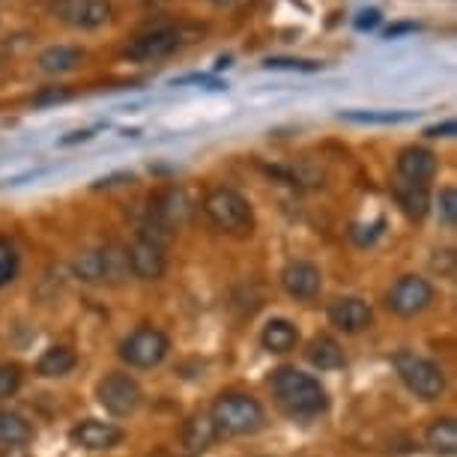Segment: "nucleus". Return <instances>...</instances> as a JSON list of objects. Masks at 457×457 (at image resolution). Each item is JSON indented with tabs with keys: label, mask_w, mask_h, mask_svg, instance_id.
I'll return each mask as SVG.
<instances>
[{
	"label": "nucleus",
	"mask_w": 457,
	"mask_h": 457,
	"mask_svg": "<svg viewBox=\"0 0 457 457\" xmlns=\"http://www.w3.org/2000/svg\"><path fill=\"white\" fill-rule=\"evenodd\" d=\"M275 398L290 416H320L326 410V389L320 379L296 368H281L272 377Z\"/></svg>",
	"instance_id": "1"
},
{
	"label": "nucleus",
	"mask_w": 457,
	"mask_h": 457,
	"mask_svg": "<svg viewBox=\"0 0 457 457\" xmlns=\"http://www.w3.org/2000/svg\"><path fill=\"white\" fill-rule=\"evenodd\" d=\"M204 212L212 221V228H219L228 237L245 239L254 234V210L237 188H212L204 197Z\"/></svg>",
	"instance_id": "2"
},
{
	"label": "nucleus",
	"mask_w": 457,
	"mask_h": 457,
	"mask_svg": "<svg viewBox=\"0 0 457 457\" xmlns=\"http://www.w3.org/2000/svg\"><path fill=\"white\" fill-rule=\"evenodd\" d=\"M210 419L219 434H230V436L257 434L266 425V412L261 403L252 395H237V392L219 395L212 403Z\"/></svg>",
	"instance_id": "3"
},
{
	"label": "nucleus",
	"mask_w": 457,
	"mask_h": 457,
	"mask_svg": "<svg viewBox=\"0 0 457 457\" xmlns=\"http://www.w3.org/2000/svg\"><path fill=\"white\" fill-rule=\"evenodd\" d=\"M395 370H398L401 383L421 401H436L445 392V374L434 359L419 356V353L401 350L395 353Z\"/></svg>",
	"instance_id": "4"
},
{
	"label": "nucleus",
	"mask_w": 457,
	"mask_h": 457,
	"mask_svg": "<svg viewBox=\"0 0 457 457\" xmlns=\"http://www.w3.org/2000/svg\"><path fill=\"white\" fill-rule=\"evenodd\" d=\"M179 48H183L179 28H150L129 42L123 48V57L132 60V63H156V60H165Z\"/></svg>",
	"instance_id": "5"
},
{
	"label": "nucleus",
	"mask_w": 457,
	"mask_h": 457,
	"mask_svg": "<svg viewBox=\"0 0 457 457\" xmlns=\"http://www.w3.org/2000/svg\"><path fill=\"white\" fill-rule=\"evenodd\" d=\"M168 350H170L168 335L153 329V326H141V329H135L120 344V356L132 368H156L168 356Z\"/></svg>",
	"instance_id": "6"
},
{
	"label": "nucleus",
	"mask_w": 457,
	"mask_h": 457,
	"mask_svg": "<svg viewBox=\"0 0 457 457\" xmlns=\"http://www.w3.org/2000/svg\"><path fill=\"white\" fill-rule=\"evenodd\" d=\"M51 12L75 30H99L111 21L114 6L111 0H51Z\"/></svg>",
	"instance_id": "7"
},
{
	"label": "nucleus",
	"mask_w": 457,
	"mask_h": 457,
	"mask_svg": "<svg viewBox=\"0 0 457 457\" xmlns=\"http://www.w3.org/2000/svg\"><path fill=\"white\" fill-rule=\"evenodd\" d=\"M96 398L111 416H132V412L141 407L144 395H141V386L129 374H108L99 379Z\"/></svg>",
	"instance_id": "8"
},
{
	"label": "nucleus",
	"mask_w": 457,
	"mask_h": 457,
	"mask_svg": "<svg viewBox=\"0 0 457 457\" xmlns=\"http://www.w3.org/2000/svg\"><path fill=\"white\" fill-rule=\"evenodd\" d=\"M434 302V284L428 278H419V275H403V278L395 281V287L386 296V305L389 312L398 317H416Z\"/></svg>",
	"instance_id": "9"
},
{
	"label": "nucleus",
	"mask_w": 457,
	"mask_h": 457,
	"mask_svg": "<svg viewBox=\"0 0 457 457\" xmlns=\"http://www.w3.org/2000/svg\"><path fill=\"white\" fill-rule=\"evenodd\" d=\"M75 275L87 284H99V281H120V275H126L129 261L126 254H120L117 248H102V252H84L75 257L72 263Z\"/></svg>",
	"instance_id": "10"
},
{
	"label": "nucleus",
	"mask_w": 457,
	"mask_h": 457,
	"mask_svg": "<svg viewBox=\"0 0 457 457\" xmlns=\"http://www.w3.org/2000/svg\"><path fill=\"white\" fill-rule=\"evenodd\" d=\"M192 212H195L192 197H188L183 188H177V186L159 192L156 197H153V204H150V221H156L159 228L170 230V234L183 228V224L192 219Z\"/></svg>",
	"instance_id": "11"
},
{
	"label": "nucleus",
	"mask_w": 457,
	"mask_h": 457,
	"mask_svg": "<svg viewBox=\"0 0 457 457\" xmlns=\"http://www.w3.org/2000/svg\"><path fill=\"white\" fill-rule=\"evenodd\" d=\"M126 261H129V270L135 272V278H141V281H159L168 270L165 248L146 237L135 239L132 248L126 252Z\"/></svg>",
	"instance_id": "12"
},
{
	"label": "nucleus",
	"mask_w": 457,
	"mask_h": 457,
	"mask_svg": "<svg viewBox=\"0 0 457 457\" xmlns=\"http://www.w3.org/2000/svg\"><path fill=\"white\" fill-rule=\"evenodd\" d=\"M281 284L293 299H317V293H320V287H323V275L314 263L293 261V263L284 266Z\"/></svg>",
	"instance_id": "13"
},
{
	"label": "nucleus",
	"mask_w": 457,
	"mask_h": 457,
	"mask_svg": "<svg viewBox=\"0 0 457 457\" xmlns=\"http://www.w3.org/2000/svg\"><path fill=\"white\" fill-rule=\"evenodd\" d=\"M370 317H374V312H370L368 302H361L356 296H344V299H335L329 305V320L335 329L347 332V335H356L361 329H368L370 326Z\"/></svg>",
	"instance_id": "14"
},
{
	"label": "nucleus",
	"mask_w": 457,
	"mask_h": 457,
	"mask_svg": "<svg viewBox=\"0 0 457 457\" xmlns=\"http://www.w3.org/2000/svg\"><path fill=\"white\" fill-rule=\"evenodd\" d=\"M436 156L425 146H403L398 153V174L403 183H416L425 186L428 179L436 177Z\"/></svg>",
	"instance_id": "15"
},
{
	"label": "nucleus",
	"mask_w": 457,
	"mask_h": 457,
	"mask_svg": "<svg viewBox=\"0 0 457 457\" xmlns=\"http://www.w3.org/2000/svg\"><path fill=\"white\" fill-rule=\"evenodd\" d=\"M72 443L81 448H90V452H102V448H114L123 443V430L117 425H111V421L87 419L72 428Z\"/></svg>",
	"instance_id": "16"
},
{
	"label": "nucleus",
	"mask_w": 457,
	"mask_h": 457,
	"mask_svg": "<svg viewBox=\"0 0 457 457\" xmlns=\"http://www.w3.org/2000/svg\"><path fill=\"white\" fill-rule=\"evenodd\" d=\"M84 51L79 46H51L39 54V69L48 75H66L75 72L84 63Z\"/></svg>",
	"instance_id": "17"
},
{
	"label": "nucleus",
	"mask_w": 457,
	"mask_h": 457,
	"mask_svg": "<svg viewBox=\"0 0 457 457\" xmlns=\"http://www.w3.org/2000/svg\"><path fill=\"white\" fill-rule=\"evenodd\" d=\"M215 436H219V430H215L212 419L204 416V412H197V416H192L183 425V448L188 454L206 452V448L215 443Z\"/></svg>",
	"instance_id": "18"
},
{
	"label": "nucleus",
	"mask_w": 457,
	"mask_h": 457,
	"mask_svg": "<svg viewBox=\"0 0 457 457\" xmlns=\"http://www.w3.org/2000/svg\"><path fill=\"white\" fill-rule=\"evenodd\" d=\"M261 344L270 353H290L299 344V329L290 320H284V317H275V320L263 326Z\"/></svg>",
	"instance_id": "19"
},
{
	"label": "nucleus",
	"mask_w": 457,
	"mask_h": 457,
	"mask_svg": "<svg viewBox=\"0 0 457 457\" xmlns=\"http://www.w3.org/2000/svg\"><path fill=\"white\" fill-rule=\"evenodd\" d=\"M395 201L403 210V215L412 221H421L430 212V195L428 186H416V183H401L395 186Z\"/></svg>",
	"instance_id": "20"
},
{
	"label": "nucleus",
	"mask_w": 457,
	"mask_h": 457,
	"mask_svg": "<svg viewBox=\"0 0 457 457\" xmlns=\"http://www.w3.org/2000/svg\"><path fill=\"white\" fill-rule=\"evenodd\" d=\"M305 356H308V361H312L314 368H320V370H335V368L344 365L341 344L335 338H329V335H317V338L308 344Z\"/></svg>",
	"instance_id": "21"
},
{
	"label": "nucleus",
	"mask_w": 457,
	"mask_h": 457,
	"mask_svg": "<svg viewBox=\"0 0 457 457\" xmlns=\"http://www.w3.org/2000/svg\"><path fill=\"white\" fill-rule=\"evenodd\" d=\"M33 439V428L24 421L19 412L0 410V445L4 448H19Z\"/></svg>",
	"instance_id": "22"
},
{
	"label": "nucleus",
	"mask_w": 457,
	"mask_h": 457,
	"mask_svg": "<svg viewBox=\"0 0 457 457\" xmlns=\"http://www.w3.org/2000/svg\"><path fill=\"white\" fill-rule=\"evenodd\" d=\"M425 443H428L430 452L452 457L457 452V425H454V419H436L434 425L428 428Z\"/></svg>",
	"instance_id": "23"
},
{
	"label": "nucleus",
	"mask_w": 457,
	"mask_h": 457,
	"mask_svg": "<svg viewBox=\"0 0 457 457\" xmlns=\"http://www.w3.org/2000/svg\"><path fill=\"white\" fill-rule=\"evenodd\" d=\"M75 365H79V356L69 347H51L42 353L37 370L42 377H66Z\"/></svg>",
	"instance_id": "24"
},
{
	"label": "nucleus",
	"mask_w": 457,
	"mask_h": 457,
	"mask_svg": "<svg viewBox=\"0 0 457 457\" xmlns=\"http://www.w3.org/2000/svg\"><path fill=\"white\" fill-rule=\"evenodd\" d=\"M344 120L350 123H379V126H392V123H407L416 117V111H341Z\"/></svg>",
	"instance_id": "25"
},
{
	"label": "nucleus",
	"mask_w": 457,
	"mask_h": 457,
	"mask_svg": "<svg viewBox=\"0 0 457 457\" xmlns=\"http://www.w3.org/2000/svg\"><path fill=\"white\" fill-rule=\"evenodd\" d=\"M263 69H275V72H320V63L299 57H266Z\"/></svg>",
	"instance_id": "26"
},
{
	"label": "nucleus",
	"mask_w": 457,
	"mask_h": 457,
	"mask_svg": "<svg viewBox=\"0 0 457 457\" xmlns=\"http://www.w3.org/2000/svg\"><path fill=\"white\" fill-rule=\"evenodd\" d=\"M15 272H19V254L6 239H0V287H6L15 278Z\"/></svg>",
	"instance_id": "27"
},
{
	"label": "nucleus",
	"mask_w": 457,
	"mask_h": 457,
	"mask_svg": "<svg viewBox=\"0 0 457 457\" xmlns=\"http://www.w3.org/2000/svg\"><path fill=\"white\" fill-rule=\"evenodd\" d=\"M436 206H439V221H443L445 228H454L457 224V192H454V186H445L443 192H439Z\"/></svg>",
	"instance_id": "28"
},
{
	"label": "nucleus",
	"mask_w": 457,
	"mask_h": 457,
	"mask_svg": "<svg viewBox=\"0 0 457 457\" xmlns=\"http://www.w3.org/2000/svg\"><path fill=\"white\" fill-rule=\"evenodd\" d=\"M21 389V368L19 365H0V401L12 398Z\"/></svg>",
	"instance_id": "29"
},
{
	"label": "nucleus",
	"mask_w": 457,
	"mask_h": 457,
	"mask_svg": "<svg viewBox=\"0 0 457 457\" xmlns=\"http://www.w3.org/2000/svg\"><path fill=\"white\" fill-rule=\"evenodd\" d=\"M174 87H186V84H201L206 90H228V81L215 79L210 72H188V75H179V79L170 81Z\"/></svg>",
	"instance_id": "30"
},
{
	"label": "nucleus",
	"mask_w": 457,
	"mask_h": 457,
	"mask_svg": "<svg viewBox=\"0 0 457 457\" xmlns=\"http://www.w3.org/2000/svg\"><path fill=\"white\" fill-rule=\"evenodd\" d=\"M69 96H72V90L69 87H42L37 96H33V102H37V105H54V102H66Z\"/></svg>",
	"instance_id": "31"
},
{
	"label": "nucleus",
	"mask_w": 457,
	"mask_h": 457,
	"mask_svg": "<svg viewBox=\"0 0 457 457\" xmlns=\"http://www.w3.org/2000/svg\"><path fill=\"white\" fill-rule=\"evenodd\" d=\"M379 21H383V15H379V10H361L353 24H356V30L365 33V30H374Z\"/></svg>",
	"instance_id": "32"
},
{
	"label": "nucleus",
	"mask_w": 457,
	"mask_h": 457,
	"mask_svg": "<svg viewBox=\"0 0 457 457\" xmlns=\"http://www.w3.org/2000/svg\"><path fill=\"white\" fill-rule=\"evenodd\" d=\"M454 132H457L454 120H443V123H434V126H428V129H425V135H428V137H452Z\"/></svg>",
	"instance_id": "33"
},
{
	"label": "nucleus",
	"mask_w": 457,
	"mask_h": 457,
	"mask_svg": "<svg viewBox=\"0 0 457 457\" xmlns=\"http://www.w3.org/2000/svg\"><path fill=\"white\" fill-rule=\"evenodd\" d=\"M416 30H419L416 21H395L386 28V39H398V37H403V33H416Z\"/></svg>",
	"instance_id": "34"
},
{
	"label": "nucleus",
	"mask_w": 457,
	"mask_h": 457,
	"mask_svg": "<svg viewBox=\"0 0 457 457\" xmlns=\"http://www.w3.org/2000/svg\"><path fill=\"white\" fill-rule=\"evenodd\" d=\"M90 137H93V132H90V129H81V132H69L66 137H60V146H72V144H84V141H90Z\"/></svg>",
	"instance_id": "35"
},
{
	"label": "nucleus",
	"mask_w": 457,
	"mask_h": 457,
	"mask_svg": "<svg viewBox=\"0 0 457 457\" xmlns=\"http://www.w3.org/2000/svg\"><path fill=\"white\" fill-rule=\"evenodd\" d=\"M230 63H234V57H230V54H221L219 60H215V72H221V69H228Z\"/></svg>",
	"instance_id": "36"
},
{
	"label": "nucleus",
	"mask_w": 457,
	"mask_h": 457,
	"mask_svg": "<svg viewBox=\"0 0 457 457\" xmlns=\"http://www.w3.org/2000/svg\"><path fill=\"white\" fill-rule=\"evenodd\" d=\"M153 457H186V454H177V452H156Z\"/></svg>",
	"instance_id": "37"
}]
</instances>
